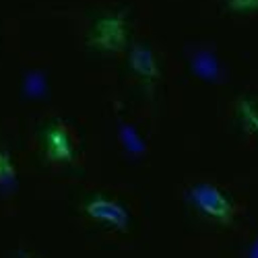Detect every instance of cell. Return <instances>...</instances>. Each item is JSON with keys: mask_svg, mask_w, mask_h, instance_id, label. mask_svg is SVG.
Masks as SVG:
<instances>
[{"mask_svg": "<svg viewBox=\"0 0 258 258\" xmlns=\"http://www.w3.org/2000/svg\"><path fill=\"white\" fill-rule=\"evenodd\" d=\"M188 197L190 203L197 207V211L203 213L207 219L219 225L231 223L235 215V205L227 195V190H223L221 186L213 182H197L188 190Z\"/></svg>", "mask_w": 258, "mask_h": 258, "instance_id": "cell-1", "label": "cell"}, {"mask_svg": "<svg viewBox=\"0 0 258 258\" xmlns=\"http://www.w3.org/2000/svg\"><path fill=\"white\" fill-rule=\"evenodd\" d=\"M89 213L101 223H105L107 227H116V229H124L128 225V213L124 211L122 205H118L116 201L107 199V197H97L91 201L89 205Z\"/></svg>", "mask_w": 258, "mask_h": 258, "instance_id": "cell-2", "label": "cell"}, {"mask_svg": "<svg viewBox=\"0 0 258 258\" xmlns=\"http://www.w3.org/2000/svg\"><path fill=\"white\" fill-rule=\"evenodd\" d=\"M131 67L137 75H141L143 79H155L157 75V64L153 60V56L147 50H137L131 56Z\"/></svg>", "mask_w": 258, "mask_h": 258, "instance_id": "cell-3", "label": "cell"}]
</instances>
